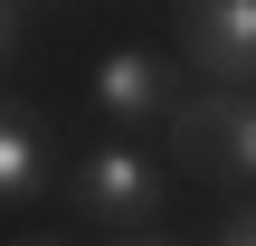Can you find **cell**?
Instances as JSON below:
<instances>
[{"instance_id":"6da1fadb","label":"cell","mask_w":256,"mask_h":246,"mask_svg":"<svg viewBox=\"0 0 256 246\" xmlns=\"http://www.w3.org/2000/svg\"><path fill=\"white\" fill-rule=\"evenodd\" d=\"M171 161L218 180V190H256V85H209L180 95L171 114Z\"/></svg>"},{"instance_id":"7a4b0ae2","label":"cell","mask_w":256,"mask_h":246,"mask_svg":"<svg viewBox=\"0 0 256 246\" xmlns=\"http://www.w3.org/2000/svg\"><path fill=\"white\" fill-rule=\"evenodd\" d=\"M162 199H171V180H162V161L152 152H133V142H95L76 171H66V209L76 218H95V228H152L162 218Z\"/></svg>"},{"instance_id":"3957f363","label":"cell","mask_w":256,"mask_h":246,"mask_svg":"<svg viewBox=\"0 0 256 246\" xmlns=\"http://www.w3.org/2000/svg\"><path fill=\"white\" fill-rule=\"evenodd\" d=\"M180 57L209 85H256V0H180Z\"/></svg>"},{"instance_id":"277c9868","label":"cell","mask_w":256,"mask_h":246,"mask_svg":"<svg viewBox=\"0 0 256 246\" xmlns=\"http://www.w3.org/2000/svg\"><path fill=\"white\" fill-rule=\"evenodd\" d=\"M95 104H104L114 123H171V114H180V85H171V66H162L152 47H114V57L95 66Z\"/></svg>"},{"instance_id":"5b68a950","label":"cell","mask_w":256,"mask_h":246,"mask_svg":"<svg viewBox=\"0 0 256 246\" xmlns=\"http://www.w3.org/2000/svg\"><path fill=\"white\" fill-rule=\"evenodd\" d=\"M38 190H48V123L19 95H0V209H28Z\"/></svg>"},{"instance_id":"8992f818","label":"cell","mask_w":256,"mask_h":246,"mask_svg":"<svg viewBox=\"0 0 256 246\" xmlns=\"http://www.w3.org/2000/svg\"><path fill=\"white\" fill-rule=\"evenodd\" d=\"M218 246H256V199H238V209L218 218Z\"/></svg>"},{"instance_id":"52a82bcc","label":"cell","mask_w":256,"mask_h":246,"mask_svg":"<svg viewBox=\"0 0 256 246\" xmlns=\"http://www.w3.org/2000/svg\"><path fill=\"white\" fill-rule=\"evenodd\" d=\"M19 38H28V19H19V0H0V66L19 57Z\"/></svg>"},{"instance_id":"ba28073f","label":"cell","mask_w":256,"mask_h":246,"mask_svg":"<svg viewBox=\"0 0 256 246\" xmlns=\"http://www.w3.org/2000/svg\"><path fill=\"white\" fill-rule=\"evenodd\" d=\"M10 246H66V237H10Z\"/></svg>"},{"instance_id":"9c48e42d","label":"cell","mask_w":256,"mask_h":246,"mask_svg":"<svg viewBox=\"0 0 256 246\" xmlns=\"http://www.w3.org/2000/svg\"><path fill=\"white\" fill-rule=\"evenodd\" d=\"M124 246H171V237H124Z\"/></svg>"}]
</instances>
